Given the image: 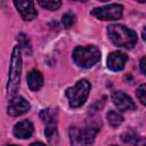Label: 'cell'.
<instances>
[{"label":"cell","instance_id":"cell-1","mask_svg":"<svg viewBox=\"0 0 146 146\" xmlns=\"http://www.w3.org/2000/svg\"><path fill=\"white\" fill-rule=\"evenodd\" d=\"M99 129L100 124L96 122L72 125L70 128V139L72 146H91Z\"/></svg>","mask_w":146,"mask_h":146},{"label":"cell","instance_id":"cell-2","mask_svg":"<svg viewBox=\"0 0 146 146\" xmlns=\"http://www.w3.org/2000/svg\"><path fill=\"white\" fill-rule=\"evenodd\" d=\"M107 34L115 46L125 49L133 48L138 41L136 32L121 24H112L107 26Z\"/></svg>","mask_w":146,"mask_h":146},{"label":"cell","instance_id":"cell-3","mask_svg":"<svg viewBox=\"0 0 146 146\" xmlns=\"http://www.w3.org/2000/svg\"><path fill=\"white\" fill-rule=\"evenodd\" d=\"M21 75H22V55L19 46H15L10 57L9 64V73H8V82H7V92L9 96L16 95L19 84H21Z\"/></svg>","mask_w":146,"mask_h":146},{"label":"cell","instance_id":"cell-4","mask_svg":"<svg viewBox=\"0 0 146 146\" xmlns=\"http://www.w3.org/2000/svg\"><path fill=\"white\" fill-rule=\"evenodd\" d=\"M74 63L82 68H90L100 59V50L96 46H78L73 50Z\"/></svg>","mask_w":146,"mask_h":146},{"label":"cell","instance_id":"cell-5","mask_svg":"<svg viewBox=\"0 0 146 146\" xmlns=\"http://www.w3.org/2000/svg\"><path fill=\"white\" fill-rule=\"evenodd\" d=\"M90 89H91V84L88 80L86 79H82V80H79L73 87L68 88L65 92L67 99H68V104L72 108H78V107H81L88 96H89V92H90Z\"/></svg>","mask_w":146,"mask_h":146},{"label":"cell","instance_id":"cell-6","mask_svg":"<svg viewBox=\"0 0 146 146\" xmlns=\"http://www.w3.org/2000/svg\"><path fill=\"white\" fill-rule=\"evenodd\" d=\"M91 15L102 21H116L123 15V6L119 3H110L91 10Z\"/></svg>","mask_w":146,"mask_h":146},{"label":"cell","instance_id":"cell-7","mask_svg":"<svg viewBox=\"0 0 146 146\" xmlns=\"http://www.w3.org/2000/svg\"><path fill=\"white\" fill-rule=\"evenodd\" d=\"M31 108L30 103L22 96H14L7 106V113L10 116H19L26 112H29Z\"/></svg>","mask_w":146,"mask_h":146},{"label":"cell","instance_id":"cell-8","mask_svg":"<svg viewBox=\"0 0 146 146\" xmlns=\"http://www.w3.org/2000/svg\"><path fill=\"white\" fill-rule=\"evenodd\" d=\"M112 100L114 105L122 112L125 111H133L136 108V104L131 99L130 96H128L123 91H114L112 94Z\"/></svg>","mask_w":146,"mask_h":146},{"label":"cell","instance_id":"cell-9","mask_svg":"<svg viewBox=\"0 0 146 146\" xmlns=\"http://www.w3.org/2000/svg\"><path fill=\"white\" fill-rule=\"evenodd\" d=\"M128 60V55L122 51H113L107 57V66L111 71L119 72L122 71Z\"/></svg>","mask_w":146,"mask_h":146},{"label":"cell","instance_id":"cell-10","mask_svg":"<svg viewBox=\"0 0 146 146\" xmlns=\"http://www.w3.org/2000/svg\"><path fill=\"white\" fill-rule=\"evenodd\" d=\"M14 5L17 8V10L19 11V14L22 15L23 19H25V21H32L38 15V11L34 7L33 1H17V0H15Z\"/></svg>","mask_w":146,"mask_h":146},{"label":"cell","instance_id":"cell-11","mask_svg":"<svg viewBox=\"0 0 146 146\" xmlns=\"http://www.w3.org/2000/svg\"><path fill=\"white\" fill-rule=\"evenodd\" d=\"M33 130H34V128H33L32 122L30 120H23L15 124V127L13 129V133L16 138L27 139L32 136Z\"/></svg>","mask_w":146,"mask_h":146},{"label":"cell","instance_id":"cell-12","mask_svg":"<svg viewBox=\"0 0 146 146\" xmlns=\"http://www.w3.org/2000/svg\"><path fill=\"white\" fill-rule=\"evenodd\" d=\"M26 81H27V86L32 91H38L42 84H43V78L42 74L36 71V70H32L27 73L26 76Z\"/></svg>","mask_w":146,"mask_h":146},{"label":"cell","instance_id":"cell-13","mask_svg":"<svg viewBox=\"0 0 146 146\" xmlns=\"http://www.w3.org/2000/svg\"><path fill=\"white\" fill-rule=\"evenodd\" d=\"M44 136L50 144H55L58 140V130L56 123H48L44 129Z\"/></svg>","mask_w":146,"mask_h":146},{"label":"cell","instance_id":"cell-14","mask_svg":"<svg viewBox=\"0 0 146 146\" xmlns=\"http://www.w3.org/2000/svg\"><path fill=\"white\" fill-rule=\"evenodd\" d=\"M40 117L48 123H56L57 122V111L54 108H46L42 110L40 113Z\"/></svg>","mask_w":146,"mask_h":146},{"label":"cell","instance_id":"cell-15","mask_svg":"<svg viewBox=\"0 0 146 146\" xmlns=\"http://www.w3.org/2000/svg\"><path fill=\"white\" fill-rule=\"evenodd\" d=\"M106 117H107L108 124H110L111 127H113V128L119 127V125L123 122V116H122L121 114H119L117 112H115V111H110V112L107 113Z\"/></svg>","mask_w":146,"mask_h":146},{"label":"cell","instance_id":"cell-16","mask_svg":"<svg viewBox=\"0 0 146 146\" xmlns=\"http://www.w3.org/2000/svg\"><path fill=\"white\" fill-rule=\"evenodd\" d=\"M17 40L19 42V48H23L26 55H31L32 47H31V42H30V39L27 38V35L24 33H21V34H18Z\"/></svg>","mask_w":146,"mask_h":146},{"label":"cell","instance_id":"cell-17","mask_svg":"<svg viewBox=\"0 0 146 146\" xmlns=\"http://www.w3.org/2000/svg\"><path fill=\"white\" fill-rule=\"evenodd\" d=\"M38 5H40L42 8L49 9V10H57L62 6V2L58 0H49V1H38Z\"/></svg>","mask_w":146,"mask_h":146},{"label":"cell","instance_id":"cell-18","mask_svg":"<svg viewBox=\"0 0 146 146\" xmlns=\"http://www.w3.org/2000/svg\"><path fill=\"white\" fill-rule=\"evenodd\" d=\"M74 22H75V16H74L73 14H71V13H67V14L63 15V18H62V23H63L64 27H66V29H70V27H71V26L74 24Z\"/></svg>","mask_w":146,"mask_h":146},{"label":"cell","instance_id":"cell-19","mask_svg":"<svg viewBox=\"0 0 146 146\" xmlns=\"http://www.w3.org/2000/svg\"><path fill=\"white\" fill-rule=\"evenodd\" d=\"M121 138H122V140H123L124 143H127V144H136L137 140L139 139V137H138L137 133H135V132H125V133H123V135L121 136Z\"/></svg>","mask_w":146,"mask_h":146},{"label":"cell","instance_id":"cell-20","mask_svg":"<svg viewBox=\"0 0 146 146\" xmlns=\"http://www.w3.org/2000/svg\"><path fill=\"white\" fill-rule=\"evenodd\" d=\"M145 94H146L145 84H140L139 88L137 89V97H138V99L140 100V103H141L143 105L146 104V97H145Z\"/></svg>","mask_w":146,"mask_h":146},{"label":"cell","instance_id":"cell-21","mask_svg":"<svg viewBox=\"0 0 146 146\" xmlns=\"http://www.w3.org/2000/svg\"><path fill=\"white\" fill-rule=\"evenodd\" d=\"M139 65H140V71L143 74L146 73V70H145V65H146V57H141L140 62H139Z\"/></svg>","mask_w":146,"mask_h":146},{"label":"cell","instance_id":"cell-22","mask_svg":"<svg viewBox=\"0 0 146 146\" xmlns=\"http://www.w3.org/2000/svg\"><path fill=\"white\" fill-rule=\"evenodd\" d=\"M135 145L136 146H145V139L144 138H139Z\"/></svg>","mask_w":146,"mask_h":146},{"label":"cell","instance_id":"cell-23","mask_svg":"<svg viewBox=\"0 0 146 146\" xmlns=\"http://www.w3.org/2000/svg\"><path fill=\"white\" fill-rule=\"evenodd\" d=\"M30 146H46V145L42 144V143H40V141H35V143H32Z\"/></svg>","mask_w":146,"mask_h":146},{"label":"cell","instance_id":"cell-24","mask_svg":"<svg viewBox=\"0 0 146 146\" xmlns=\"http://www.w3.org/2000/svg\"><path fill=\"white\" fill-rule=\"evenodd\" d=\"M6 146H16V145H6Z\"/></svg>","mask_w":146,"mask_h":146},{"label":"cell","instance_id":"cell-25","mask_svg":"<svg viewBox=\"0 0 146 146\" xmlns=\"http://www.w3.org/2000/svg\"><path fill=\"white\" fill-rule=\"evenodd\" d=\"M112 146H116V145H112Z\"/></svg>","mask_w":146,"mask_h":146}]
</instances>
